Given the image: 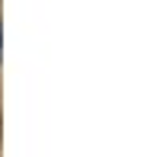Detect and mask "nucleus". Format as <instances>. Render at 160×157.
Instances as JSON below:
<instances>
[{"mask_svg": "<svg viewBox=\"0 0 160 157\" xmlns=\"http://www.w3.org/2000/svg\"><path fill=\"white\" fill-rule=\"evenodd\" d=\"M0 61H3V26H0Z\"/></svg>", "mask_w": 160, "mask_h": 157, "instance_id": "nucleus-1", "label": "nucleus"}]
</instances>
